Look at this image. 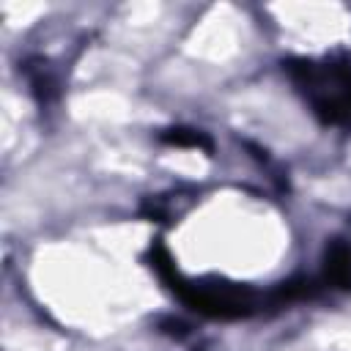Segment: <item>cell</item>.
<instances>
[{
	"label": "cell",
	"mask_w": 351,
	"mask_h": 351,
	"mask_svg": "<svg viewBox=\"0 0 351 351\" xmlns=\"http://www.w3.org/2000/svg\"><path fill=\"white\" fill-rule=\"evenodd\" d=\"M285 71L321 123L351 129V66L346 60L293 58Z\"/></svg>",
	"instance_id": "6da1fadb"
},
{
	"label": "cell",
	"mask_w": 351,
	"mask_h": 351,
	"mask_svg": "<svg viewBox=\"0 0 351 351\" xmlns=\"http://www.w3.org/2000/svg\"><path fill=\"white\" fill-rule=\"evenodd\" d=\"M148 261L154 271L159 274L162 282L170 285V291L195 313L208 315V318H247L258 310V296L250 288L233 285V282H219V280H206V282H192L184 280L170 258V252L162 244H154L148 250Z\"/></svg>",
	"instance_id": "7a4b0ae2"
},
{
	"label": "cell",
	"mask_w": 351,
	"mask_h": 351,
	"mask_svg": "<svg viewBox=\"0 0 351 351\" xmlns=\"http://www.w3.org/2000/svg\"><path fill=\"white\" fill-rule=\"evenodd\" d=\"M324 285L348 291L351 288V244L348 241H332L324 252V274H321Z\"/></svg>",
	"instance_id": "3957f363"
},
{
	"label": "cell",
	"mask_w": 351,
	"mask_h": 351,
	"mask_svg": "<svg viewBox=\"0 0 351 351\" xmlns=\"http://www.w3.org/2000/svg\"><path fill=\"white\" fill-rule=\"evenodd\" d=\"M162 140L170 143V145H178V148H206V151H211V140L197 129L176 126V129H167L162 134Z\"/></svg>",
	"instance_id": "277c9868"
}]
</instances>
